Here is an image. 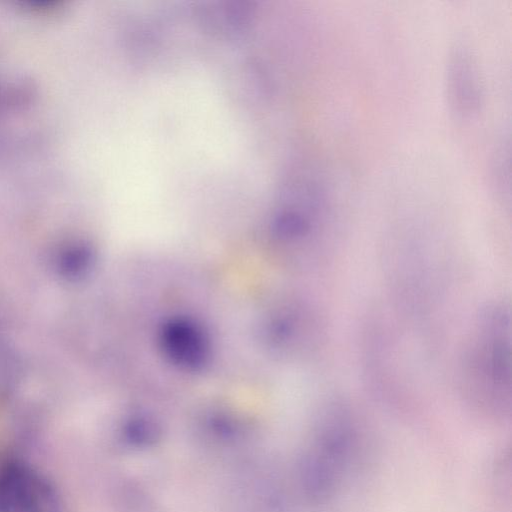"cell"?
<instances>
[{
	"mask_svg": "<svg viewBox=\"0 0 512 512\" xmlns=\"http://www.w3.org/2000/svg\"><path fill=\"white\" fill-rule=\"evenodd\" d=\"M509 306L501 301L482 306L463 339L457 384L463 397L485 412L510 411L512 341Z\"/></svg>",
	"mask_w": 512,
	"mask_h": 512,
	"instance_id": "obj_1",
	"label": "cell"
},
{
	"mask_svg": "<svg viewBox=\"0 0 512 512\" xmlns=\"http://www.w3.org/2000/svg\"><path fill=\"white\" fill-rule=\"evenodd\" d=\"M0 512H61V499L37 469L10 460L0 466Z\"/></svg>",
	"mask_w": 512,
	"mask_h": 512,
	"instance_id": "obj_2",
	"label": "cell"
},
{
	"mask_svg": "<svg viewBox=\"0 0 512 512\" xmlns=\"http://www.w3.org/2000/svg\"><path fill=\"white\" fill-rule=\"evenodd\" d=\"M446 91L451 111L460 119H471L481 110L484 87L476 59L467 48L457 47L449 56Z\"/></svg>",
	"mask_w": 512,
	"mask_h": 512,
	"instance_id": "obj_3",
	"label": "cell"
},
{
	"mask_svg": "<svg viewBox=\"0 0 512 512\" xmlns=\"http://www.w3.org/2000/svg\"><path fill=\"white\" fill-rule=\"evenodd\" d=\"M93 261L91 249L81 241H65L51 255L54 274L65 283H78L89 273Z\"/></svg>",
	"mask_w": 512,
	"mask_h": 512,
	"instance_id": "obj_4",
	"label": "cell"
}]
</instances>
